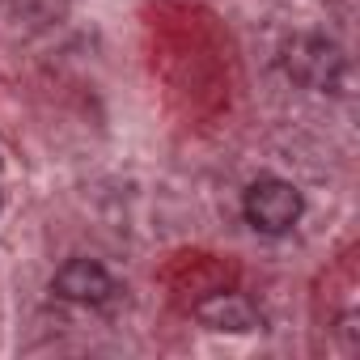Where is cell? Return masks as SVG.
Segmentation results:
<instances>
[{"label": "cell", "mask_w": 360, "mask_h": 360, "mask_svg": "<svg viewBox=\"0 0 360 360\" xmlns=\"http://www.w3.org/2000/svg\"><path fill=\"white\" fill-rule=\"evenodd\" d=\"M301 191L284 178H259V183L246 191V221L259 229V233H288L297 221H301Z\"/></svg>", "instance_id": "1"}, {"label": "cell", "mask_w": 360, "mask_h": 360, "mask_svg": "<svg viewBox=\"0 0 360 360\" xmlns=\"http://www.w3.org/2000/svg\"><path fill=\"white\" fill-rule=\"evenodd\" d=\"M56 292L64 301H81V305H102L115 292V280L106 276V267H98L94 259H72L56 271Z\"/></svg>", "instance_id": "2"}, {"label": "cell", "mask_w": 360, "mask_h": 360, "mask_svg": "<svg viewBox=\"0 0 360 360\" xmlns=\"http://www.w3.org/2000/svg\"><path fill=\"white\" fill-rule=\"evenodd\" d=\"M288 72L297 81L314 85V89H330L335 72H343V56L330 43H322V39H305V43H297L288 51Z\"/></svg>", "instance_id": "3"}, {"label": "cell", "mask_w": 360, "mask_h": 360, "mask_svg": "<svg viewBox=\"0 0 360 360\" xmlns=\"http://www.w3.org/2000/svg\"><path fill=\"white\" fill-rule=\"evenodd\" d=\"M200 318L212 322V326H229V330H250V326H255V309H250L246 301L229 297V292L204 301V305H200Z\"/></svg>", "instance_id": "4"}]
</instances>
